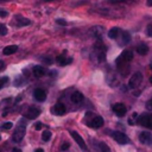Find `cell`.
<instances>
[{"label": "cell", "mask_w": 152, "mask_h": 152, "mask_svg": "<svg viewBox=\"0 0 152 152\" xmlns=\"http://www.w3.org/2000/svg\"><path fill=\"white\" fill-rule=\"evenodd\" d=\"M33 74L36 77H42L45 75V69L40 65H36V66H33Z\"/></svg>", "instance_id": "cell-15"}, {"label": "cell", "mask_w": 152, "mask_h": 152, "mask_svg": "<svg viewBox=\"0 0 152 152\" xmlns=\"http://www.w3.org/2000/svg\"><path fill=\"white\" fill-rule=\"evenodd\" d=\"M25 132H26V125H25V121L24 119H20L15 129H14V133H13V141L14 142H20L21 139L24 138L25 135Z\"/></svg>", "instance_id": "cell-1"}, {"label": "cell", "mask_w": 152, "mask_h": 152, "mask_svg": "<svg viewBox=\"0 0 152 152\" xmlns=\"http://www.w3.org/2000/svg\"><path fill=\"white\" fill-rule=\"evenodd\" d=\"M7 14H8V13H7L5 10L0 8V17H2V18H4V17H7Z\"/></svg>", "instance_id": "cell-31"}, {"label": "cell", "mask_w": 152, "mask_h": 152, "mask_svg": "<svg viewBox=\"0 0 152 152\" xmlns=\"http://www.w3.org/2000/svg\"><path fill=\"white\" fill-rule=\"evenodd\" d=\"M6 33H7V27H6L5 25H1V28H0V34L5 36Z\"/></svg>", "instance_id": "cell-28"}, {"label": "cell", "mask_w": 152, "mask_h": 152, "mask_svg": "<svg viewBox=\"0 0 152 152\" xmlns=\"http://www.w3.org/2000/svg\"><path fill=\"white\" fill-rule=\"evenodd\" d=\"M7 82H8V77H7V76H5V77H0V89H1Z\"/></svg>", "instance_id": "cell-25"}, {"label": "cell", "mask_w": 152, "mask_h": 152, "mask_svg": "<svg viewBox=\"0 0 152 152\" xmlns=\"http://www.w3.org/2000/svg\"><path fill=\"white\" fill-rule=\"evenodd\" d=\"M69 146H70V145H69L68 142H64V144L62 145V147H61V150H62V151H65V150H68V148H69Z\"/></svg>", "instance_id": "cell-30"}, {"label": "cell", "mask_w": 152, "mask_h": 152, "mask_svg": "<svg viewBox=\"0 0 152 152\" xmlns=\"http://www.w3.org/2000/svg\"><path fill=\"white\" fill-rule=\"evenodd\" d=\"M141 80H142V75H141L140 72H135V74H133V76L129 78L128 87H129V88H132V89L137 88V87L140 84Z\"/></svg>", "instance_id": "cell-4"}, {"label": "cell", "mask_w": 152, "mask_h": 152, "mask_svg": "<svg viewBox=\"0 0 152 152\" xmlns=\"http://www.w3.org/2000/svg\"><path fill=\"white\" fill-rule=\"evenodd\" d=\"M42 139L44 141H49L51 139V132L50 131H44L43 134H42Z\"/></svg>", "instance_id": "cell-22"}, {"label": "cell", "mask_w": 152, "mask_h": 152, "mask_svg": "<svg viewBox=\"0 0 152 152\" xmlns=\"http://www.w3.org/2000/svg\"><path fill=\"white\" fill-rule=\"evenodd\" d=\"M12 152H21V150L20 148H13Z\"/></svg>", "instance_id": "cell-35"}, {"label": "cell", "mask_w": 152, "mask_h": 152, "mask_svg": "<svg viewBox=\"0 0 152 152\" xmlns=\"http://www.w3.org/2000/svg\"><path fill=\"white\" fill-rule=\"evenodd\" d=\"M70 134H71V137L74 138V140L77 142V145L82 148V150H87V146H86V142H84V140L82 139V137L77 133V132H75V131H71L70 132Z\"/></svg>", "instance_id": "cell-7"}, {"label": "cell", "mask_w": 152, "mask_h": 152, "mask_svg": "<svg viewBox=\"0 0 152 152\" xmlns=\"http://www.w3.org/2000/svg\"><path fill=\"white\" fill-rule=\"evenodd\" d=\"M137 51H138L139 55H142L144 56V55H146L148 52V46L146 44H139L137 46Z\"/></svg>", "instance_id": "cell-17"}, {"label": "cell", "mask_w": 152, "mask_h": 152, "mask_svg": "<svg viewBox=\"0 0 152 152\" xmlns=\"http://www.w3.org/2000/svg\"><path fill=\"white\" fill-rule=\"evenodd\" d=\"M150 83H151V84H152V76H151V77H150Z\"/></svg>", "instance_id": "cell-38"}, {"label": "cell", "mask_w": 152, "mask_h": 152, "mask_svg": "<svg viewBox=\"0 0 152 152\" xmlns=\"http://www.w3.org/2000/svg\"><path fill=\"white\" fill-rule=\"evenodd\" d=\"M33 96H34V99H36L37 101L43 102V101H45V99H46V93H45L43 89L37 88V89L33 91Z\"/></svg>", "instance_id": "cell-10"}, {"label": "cell", "mask_w": 152, "mask_h": 152, "mask_svg": "<svg viewBox=\"0 0 152 152\" xmlns=\"http://www.w3.org/2000/svg\"><path fill=\"white\" fill-rule=\"evenodd\" d=\"M112 109H113V112H114L118 116H124V115L126 114V110H127L126 106H125L124 103H121V102L114 103L113 107H112Z\"/></svg>", "instance_id": "cell-5"}, {"label": "cell", "mask_w": 152, "mask_h": 152, "mask_svg": "<svg viewBox=\"0 0 152 152\" xmlns=\"http://www.w3.org/2000/svg\"><path fill=\"white\" fill-rule=\"evenodd\" d=\"M120 58L124 61V62H131L132 59H133V52L132 51H129V50H124L122 52H121V55H120Z\"/></svg>", "instance_id": "cell-11"}, {"label": "cell", "mask_w": 152, "mask_h": 152, "mask_svg": "<svg viewBox=\"0 0 152 152\" xmlns=\"http://www.w3.org/2000/svg\"><path fill=\"white\" fill-rule=\"evenodd\" d=\"M39 114H40V110H39L38 108H36V107H30V108L26 110V113H25V118H27V119H30V120H33V119H36Z\"/></svg>", "instance_id": "cell-8"}, {"label": "cell", "mask_w": 152, "mask_h": 152, "mask_svg": "<svg viewBox=\"0 0 152 152\" xmlns=\"http://www.w3.org/2000/svg\"><path fill=\"white\" fill-rule=\"evenodd\" d=\"M112 137H113V139H114L116 142H119V144H121V145L128 144V138H127V135H126L125 133H122V132L115 131V132H113Z\"/></svg>", "instance_id": "cell-3"}, {"label": "cell", "mask_w": 152, "mask_h": 152, "mask_svg": "<svg viewBox=\"0 0 152 152\" xmlns=\"http://www.w3.org/2000/svg\"><path fill=\"white\" fill-rule=\"evenodd\" d=\"M139 141L145 145H152V133L150 132H141L139 134Z\"/></svg>", "instance_id": "cell-6"}, {"label": "cell", "mask_w": 152, "mask_h": 152, "mask_svg": "<svg viewBox=\"0 0 152 152\" xmlns=\"http://www.w3.org/2000/svg\"><path fill=\"white\" fill-rule=\"evenodd\" d=\"M0 139H1V138H0Z\"/></svg>", "instance_id": "cell-41"}, {"label": "cell", "mask_w": 152, "mask_h": 152, "mask_svg": "<svg viewBox=\"0 0 152 152\" xmlns=\"http://www.w3.org/2000/svg\"><path fill=\"white\" fill-rule=\"evenodd\" d=\"M71 101L74 103H78V102H82L83 101V94L81 91H74L72 95H71Z\"/></svg>", "instance_id": "cell-14"}, {"label": "cell", "mask_w": 152, "mask_h": 152, "mask_svg": "<svg viewBox=\"0 0 152 152\" xmlns=\"http://www.w3.org/2000/svg\"><path fill=\"white\" fill-rule=\"evenodd\" d=\"M99 148H100L101 152H110V148L108 147V145H106V144L102 142V141L99 142Z\"/></svg>", "instance_id": "cell-21"}, {"label": "cell", "mask_w": 152, "mask_h": 152, "mask_svg": "<svg viewBox=\"0 0 152 152\" xmlns=\"http://www.w3.org/2000/svg\"><path fill=\"white\" fill-rule=\"evenodd\" d=\"M4 69H5V63L2 61H0V71L4 70Z\"/></svg>", "instance_id": "cell-34"}, {"label": "cell", "mask_w": 152, "mask_h": 152, "mask_svg": "<svg viewBox=\"0 0 152 152\" xmlns=\"http://www.w3.org/2000/svg\"><path fill=\"white\" fill-rule=\"evenodd\" d=\"M0 28H1V25H0Z\"/></svg>", "instance_id": "cell-40"}, {"label": "cell", "mask_w": 152, "mask_h": 152, "mask_svg": "<svg viewBox=\"0 0 152 152\" xmlns=\"http://www.w3.org/2000/svg\"><path fill=\"white\" fill-rule=\"evenodd\" d=\"M56 23H57L58 25H62V26H65V25H66V21H65L64 19H62V18L56 19Z\"/></svg>", "instance_id": "cell-27"}, {"label": "cell", "mask_w": 152, "mask_h": 152, "mask_svg": "<svg viewBox=\"0 0 152 152\" xmlns=\"http://www.w3.org/2000/svg\"><path fill=\"white\" fill-rule=\"evenodd\" d=\"M44 62L48 63V64H51V63H52V59H51V58H44Z\"/></svg>", "instance_id": "cell-33"}, {"label": "cell", "mask_w": 152, "mask_h": 152, "mask_svg": "<svg viewBox=\"0 0 152 152\" xmlns=\"http://www.w3.org/2000/svg\"><path fill=\"white\" fill-rule=\"evenodd\" d=\"M146 31H147V34L150 36V37H152V21L147 25V28H146Z\"/></svg>", "instance_id": "cell-26"}, {"label": "cell", "mask_w": 152, "mask_h": 152, "mask_svg": "<svg viewBox=\"0 0 152 152\" xmlns=\"http://www.w3.org/2000/svg\"><path fill=\"white\" fill-rule=\"evenodd\" d=\"M137 122L144 127L152 128V114H142L138 118Z\"/></svg>", "instance_id": "cell-2"}, {"label": "cell", "mask_w": 152, "mask_h": 152, "mask_svg": "<svg viewBox=\"0 0 152 152\" xmlns=\"http://www.w3.org/2000/svg\"><path fill=\"white\" fill-rule=\"evenodd\" d=\"M147 6H152V0H148L147 1Z\"/></svg>", "instance_id": "cell-36"}, {"label": "cell", "mask_w": 152, "mask_h": 152, "mask_svg": "<svg viewBox=\"0 0 152 152\" xmlns=\"http://www.w3.org/2000/svg\"><path fill=\"white\" fill-rule=\"evenodd\" d=\"M88 125H89L90 127H94V128H100V127L103 125V119H102V116L96 115V116H94V118L89 121Z\"/></svg>", "instance_id": "cell-9"}, {"label": "cell", "mask_w": 152, "mask_h": 152, "mask_svg": "<svg viewBox=\"0 0 152 152\" xmlns=\"http://www.w3.org/2000/svg\"><path fill=\"white\" fill-rule=\"evenodd\" d=\"M28 24H30V20L26 19V18L18 19V26H25V25H28Z\"/></svg>", "instance_id": "cell-23"}, {"label": "cell", "mask_w": 152, "mask_h": 152, "mask_svg": "<svg viewBox=\"0 0 152 152\" xmlns=\"http://www.w3.org/2000/svg\"><path fill=\"white\" fill-rule=\"evenodd\" d=\"M150 68H151V70H152V64H151V65H150Z\"/></svg>", "instance_id": "cell-39"}, {"label": "cell", "mask_w": 152, "mask_h": 152, "mask_svg": "<svg viewBox=\"0 0 152 152\" xmlns=\"http://www.w3.org/2000/svg\"><path fill=\"white\" fill-rule=\"evenodd\" d=\"M57 62L61 64V65H66V64H69V63H71L72 62V59L71 58H65V57H63V56H58L57 57Z\"/></svg>", "instance_id": "cell-20"}, {"label": "cell", "mask_w": 152, "mask_h": 152, "mask_svg": "<svg viewBox=\"0 0 152 152\" xmlns=\"http://www.w3.org/2000/svg\"><path fill=\"white\" fill-rule=\"evenodd\" d=\"M17 50H18V46H17V45H7V46H5V48H4L2 53H4V55H6V56H8V55L14 53Z\"/></svg>", "instance_id": "cell-13"}, {"label": "cell", "mask_w": 152, "mask_h": 152, "mask_svg": "<svg viewBox=\"0 0 152 152\" xmlns=\"http://www.w3.org/2000/svg\"><path fill=\"white\" fill-rule=\"evenodd\" d=\"M146 107H147V109H150V110H152V100L147 102V106H146Z\"/></svg>", "instance_id": "cell-32"}, {"label": "cell", "mask_w": 152, "mask_h": 152, "mask_svg": "<svg viewBox=\"0 0 152 152\" xmlns=\"http://www.w3.org/2000/svg\"><path fill=\"white\" fill-rule=\"evenodd\" d=\"M34 152H44V151H43V148H37Z\"/></svg>", "instance_id": "cell-37"}, {"label": "cell", "mask_w": 152, "mask_h": 152, "mask_svg": "<svg viewBox=\"0 0 152 152\" xmlns=\"http://www.w3.org/2000/svg\"><path fill=\"white\" fill-rule=\"evenodd\" d=\"M52 112H53L56 115H63V114L65 113V106H64L63 103L58 102V103H56V104H55V107H53Z\"/></svg>", "instance_id": "cell-12"}, {"label": "cell", "mask_w": 152, "mask_h": 152, "mask_svg": "<svg viewBox=\"0 0 152 152\" xmlns=\"http://www.w3.org/2000/svg\"><path fill=\"white\" fill-rule=\"evenodd\" d=\"M42 127H43V124H42V122H37V124L34 125V128H36L37 131H39V129H42Z\"/></svg>", "instance_id": "cell-29"}, {"label": "cell", "mask_w": 152, "mask_h": 152, "mask_svg": "<svg viewBox=\"0 0 152 152\" xmlns=\"http://www.w3.org/2000/svg\"><path fill=\"white\" fill-rule=\"evenodd\" d=\"M90 32H91V34H93V36H95V37L100 38V37H101V34H102V32H103V28H102L101 26H95V27H93V28L90 30Z\"/></svg>", "instance_id": "cell-18"}, {"label": "cell", "mask_w": 152, "mask_h": 152, "mask_svg": "<svg viewBox=\"0 0 152 152\" xmlns=\"http://www.w3.org/2000/svg\"><path fill=\"white\" fill-rule=\"evenodd\" d=\"M119 32H120L119 27H113V28H110V30H109V32H108V37H109V38H112V39H115V38L118 37Z\"/></svg>", "instance_id": "cell-19"}, {"label": "cell", "mask_w": 152, "mask_h": 152, "mask_svg": "<svg viewBox=\"0 0 152 152\" xmlns=\"http://www.w3.org/2000/svg\"><path fill=\"white\" fill-rule=\"evenodd\" d=\"M129 42H131V34H129L127 31L122 32V33H121V44L127 45Z\"/></svg>", "instance_id": "cell-16"}, {"label": "cell", "mask_w": 152, "mask_h": 152, "mask_svg": "<svg viewBox=\"0 0 152 152\" xmlns=\"http://www.w3.org/2000/svg\"><path fill=\"white\" fill-rule=\"evenodd\" d=\"M12 127H13V124H12L11 121H7V122L2 124V126H1V128H2V129H11Z\"/></svg>", "instance_id": "cell-24"}]
</instances>
